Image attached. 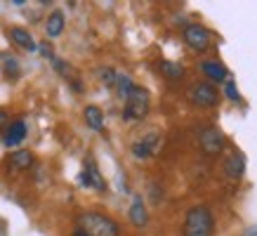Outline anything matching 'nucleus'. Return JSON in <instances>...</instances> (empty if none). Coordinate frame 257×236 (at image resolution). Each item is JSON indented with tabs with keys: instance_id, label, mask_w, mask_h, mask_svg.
<instances>
[{
	"instance_id": "nucleus-8",
	"label": "nucleus",
	"mask_w": 257,
	"mask_h": 236,
	"mask_svg": "<svg viewBox=\"0 0 257 236\" xmlns=\"http://www.w3.org/2000/svg\"><path fill=\"white\" fill-rule=\"evenodd\" d=\"M80 184H83V187H92V189H97V191H104V189H106V182H104L99 168L94 165L92 158L85 161V168H83V173H80Z\"/></svg>"
},
{
	"instance_id": "nucleus-17",
	"label": "nucleus",
	"mask_w": 257,
	"mask_h": 236,
	"mask_svg": "<svg viewBox=\"0 0 257 236\" xmlns=\"http://www.w3.org/2000/svg\"><path fill=\"white\" fill-rule=\"evenodd\" d=\"M62 31H64V12L62 10H55L52 15L47 17L45 33L50 36V38H57V36H62Z\"/></svg>"
},
{
	"instance_id": "nucleus-1",
	"label": "nucleus",
	"mask_w": 257,
	"mask_h": 236,
	"mask_svg": "<svg viewBox=\"0 0 257 236\" xmlns=\"http://www.w3.org/2000/svg\"><path fill=\"white\" fill-rule=\"evenodd\" d=\"M215 234V215L208 205H191L184 215L182 236H212Z\"/></svg>"
},
{
	"instance_id": "nucleus-14",
	"label": "nucleus",
	"mask_w": 257,
	"mask_h": 236,
	"mask_svg": "<svg viewBox=\"0 0 257 236\" xmlns=\"http://www.w3.org/2000/svg\"><path fill=\"white\" fill-rule=\"evenodd\" d=\"M83 118H85L87 128H92V130H97V133H101V130H104V113H101L99 106H94V104L85 106Z\"/></svg>"
},
{
	"instance_id": "nucleus-7",
	"label": "nucleus",
	"mask_w": 257,
	"mask_h": 236,
	"mask_svg": "<svg viewBox=\"0 0 257 236\" xmlns=\"http://www.w3.org/2000/svg\"><path fill=\"white\" fill-rule=\"evenodd\" d=\"M198 142H201V149L208 154V156H217V154H222L226 147V140L224 135L219 133L217 128H203L201 130V137H198Z\"/></svg>"
},
{
	"instance_id": "nucleus-4",
	"label": "nucleus",
	"mask_w": 257,
	"mask_h": 236,
	"mask_svg": "<svg viewBox=\"0 0 257 236\" xmlns=\"http://www.w3.org/2000/svg\"><path fill=\"white\" fill-rule=\"evenodd\" d=\"M189 102L198 109H212L219 104V92L212 83H196L189 90Z\"/></svg>"
},
{
	"instance_id": "nucleus-20",
	"label": "nucleus",
	"mask_w": 257,
	"mask_h": 236,
	"mask_svg": "<svg viewBox=\"0 0 257 236\" xmlns=\"http://www.w3.org/2000/svg\"><path fill=\"white\" fill-rule=\"evenodd\" d=\"M97 76H99L101 80H104V85H109V87H113L116 85V78H118V73L113 69H99L97 71Z\"/></svg>"
},
{
	"instance_id": "nucleus-5",
	"label": "nucleus",
	"mask_w": 257,
	"mask_h": 236,
	"mask_svg": "<svg viewBox=\"0 0 257 236\" xmlns=\"http://www.w3.org/2000/svg\"><path fill=\"white\" fill-rule=\"evenodd\" d=\"M210 31L205 29V26H201V24H189V26H184V43H187L194 52H205L208 47H210Z\"/></svg>"
},
{
	"instance_id": "nucleus-21",
	"label": "nucleus",
	"mask_w": 257,
	"mask_h": 236,
	"mask_svg": "<svg viewBox=\"0 0 257 236\" xmlns=\"http://www.w3.org/2000/svg\"><path fill=\"white\" fill-rule=\"evenodd\" d=\"M3 66H5V73H8V76H12V78H17V76H19V66H17V59L15 57H3Z\"/></svg>"
},
{
	"instance_id": "nucleus-2",
	"label": "nucleus",
	"mask_w": 257,
	"mask_h": 236,
	"mask_svg": "<svg viewBox=\"0 0 257 236\" xmlns=\"http://www.w3.org/2000/svg\"><path fill=\"white\" fill-rule=\"evenodd\" d=\"M78 231L87 236H120V227L109 215L97 210H87L78 215Z\"/></svg>"
},
{
	"instance_id": "nucleus-6",
	"label": "nucleus",
	"mask_w": 257,
	"mask_h": 236,
	"mask_svg": "<svg viewBox=\"0 0 257 236\" xmlns=\"http://www.w3.org/2000/svg\"><path fill=\"white\" fill-rule=\"evenodd\" d=\"M158 147H161V133L151 130V133L142 135L140 140H135L133 147H130V151H133L135 158H140V161H147V158H151L154 154H156Z\"/></svg>"
},
{
	"instance_id": "nucleus-12",
	"label": "nucleus",
	"mask_w": 257,
	"mask_h": 236,
	"mask_svg": "<svg viewBox=\"0 0 257 236\" xmlns=\"http://www.w3.org/2000/svg\"><path fill=\"white\" fill-rule=\"evenodd\" d=\"M8 165L10 170H15V173H22V170H29L33 165V154L29 149H17L10 154L8 158Z\"/></svg>"
},
{
	"instance_id": "nucleus-3",
	"label": "nucleus",
	"mask_w": 257,
	"mask_h": 236,
	"mask_svg": "<svg viewBox=\"0 0 257 236\" xmlns=\"http://www.w3.org/2000/svg\"><path fill=\"white\" fill-rule=\"evenodd\" d=\"M149 109H151V94H149V90L142 85H135L133 92L125 97L123 118L127 123H137V121H144L149 116Z\"/></svg>"
},
{
	"instance_id": "nucleus-15",
	"label": "nucleus",
	"mask_w": 257,
	"mask_h": 236,
	"mask_svg": "<svg viewBox=\"0 0 257 236\" xmlns=\"http://www.w3.org/2000/svg\"><path fill=\"white\" fill-rule=\"evenodd\" d=\"M130 222H133L135 227H144L149 222V215H147V208H144V201H142L140 196H135L133 205H130Z\"/></svg>"
},
{
	"instance_id": "nucleus-9",
	"label": "nucleus",
	"mask_w": 257,
	"mask_h": 236,
	"mask_svg": "<svg viewBox=\"0 0 257 236\" xmlns=\"http://www.w3.org/2000/svg\"><path fill=\"white\" fill-rule=\"evenodd\" d=\"M24 140H26V121H24V118H17V121L10 123L5 135H3V144H5V147H19Z\"/></svg>"
},
{
	"instance_id": "nucleus-19",
	"label": "nucleus",
	"mask_w": 257,
	"mask_h": 236,
	"mask_svg": "<svg viewBox=\"0 0 257 236\" xmlns=\"http://www.w3.org/2000/svg\"><path fill=\"white\" fill-rule=\"evenodd\" d=\"M224 94L231 102H241V92H238V87H236V80H231V78L224 80Z\"/></svg>"
},
{
	"instance_id": "nucleus-18",
	"label": "nucleus",
	"mask_w": 257,
	"mask_h": 236,
	"mask_svg": "<svg viewBox=\"0 0 257 236\" xmlns=\"http://www.w3.org/2000/svg\"><path fill=\"white\" fill-rule=\"evenodd\" d=\"M133 87H135L133 78H127V76H118V78H116V90H118V94H120L123 99L133 92Z\"/></svg>"
},
{
	"instance_id": "nucleus-11",
	"label": "nucleus",
	"mask_w": 257,
	"mask_h": 236,
	"mask_svg": "<svg viewBox=\"0 0 257 236\" xmlns=\"http://www.w3.org/2000/svg\"><path fill=\"white\" fill-rule=\"evenodd\" d=\"M245 173V158L243 154H231L229 158H224V175L231 182H238Z\"/></svg>"
},
{
	"instance_id": "nucleus-16",
	"label": "nucleus",
	"mask_w": 257,
	"mask_h": 236,
	"mask_svg": "<svg viewBox=\"0 0 257 236\" xmlns=\"http://www.w3.org/2000/svg\"><path fill=\"white\" fill-rule=\"evenodd\" d=\"M158 71H161L168 80H182L184 78V66H182L179 62L163 59V62H158Z\"/></svg>"
},
{
	"instance_id": "nucleus-22",
	"label": "nucleus",
	"mask_w": 257,
	"mask_h": 236,
	"mask_svg": "<svg viewBox=\"0 0 257 236\" xmlns=\"http://www.w3.org/2000/svg\"><path fill=\"white\" fill-rule=\"evenodd\" d=\"M8 121H10L8 111H5V109H0V128H5V126H8Z\"/></svg>"
},
{
	"instance_id": "nucleus-13",
	"label": "nucleus",
	"mask_w": 257,
	"mask_h": 236,
	"mask_svg": "<svg viewBox=\"0 0 257 236\" xmlns=\"http://www.w3.org/2000/svg\"><path fill=\"white\" fill-rule=\"evenodd\" d=\"M10 38H12V43H15V45H19L22 50H26V52H36V50H38V45H36L33 36L26 31V29H22V26L10 29Z\"/></svg>"
},
{
	"instance_id": "nucleus-23",
	"label": "nucleus",
	"mask_w": 257,
	"mask_h": 236,
	"mask_svg": "<svg viewBox=\"0 0 257 236\" xmlns=\"http://www.w3.org/2000/svg\"><path fill=\"white\" fill-rule=\"evenodd\" d=\"M243 236H257V224H252V227L245 229V231H243Z\"/></svg>"
},
{
	"instance_id": "nucleus-24",
	"label": "nucleus",
	"mask_w": 257,
	"mask_h": 236,
	"mask_svg": "<svg viewBox=\"0 0 257 236\" xmlns=\"http://www.w3.org/2000/svg\"><path fill=\"white\" fill-rule=\"evenodd\" d=\"M71 236H87V234H83V231H78V229H76V231H73Z\"/></svg>"
},
{
	"instance_id": "nucleus-10",
	"label": "nucleus",
	"mask_w": 257,
	"mask_h": 236,
	"mask_svg": "<svg viewBox=\"0 0 257 236\" xmlns=\"http://www.w3.org/2000/svg\"><path fill=\"white\" fill-rule=\"evenodd\" d=\"M201 71L205 73V78L212 83H224L229 78V71L219 59H203L201 62Z\"/></svg>"
}]
</instances>
